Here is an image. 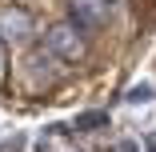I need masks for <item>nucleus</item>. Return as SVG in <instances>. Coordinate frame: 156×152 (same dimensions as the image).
I'll list each match as a JSON object with an SVG mask.
<instances>
[{"label":"nucleus","mask_w":156,"mask_h":152,"mask_svg":"<svg viewBox=\"0 0 156 152\" xmlns=\"http://www.w3.org/2000/svg\"><path fill=\"white\" fill-rule=\"evenodd\" d=\"M48 48L60 56V60H72V64H80L84 60V36H80V28L72 24V20H60V24H52L48 28Z\"/></svg>","instance_id":"nucleus-1"},{"label":"nucleus","mask_w":156,"mask_h":152,"mask_svg":"<svg viewBox=\"0 0 156 152\" xmlns=\"http://www.w3.org/2000/svg\"><path fill=\"white\" fill-rule=\"evenodd\" d=\"M108 12H112V0H68V20L80 28V32L104 28Z\"/></svg>","instance_id":"nucleus-2"},{"label":"nucleus","mask_w":156,"mask_h":152,"mask_svg":"<svg viewBox=\"0 0 156 152\" xmlns=\"http://www.w3.org/2000/svg\"><path fill=\"white\" fill-rule=\"evenodd\" d=\"M32 36V16L24 8H4L0 12V40L4 44H24Z\"/></svg>","instance_id":"nucleus-3"},{"label":"nucleus","mask_w":156,"mask_h":152,"mask_svg":"<svg viewBox=\"0 0 156 152\" xmlns=\"http://www.w3.org/2000/svg\"><path fill=\"white\" fill-rule=\"evenodd\" d=\"M104 124H108V112H80V116L72 120L76 132H96V128H104Z\"/></svg>","instance_id":"nucleus-4"},{"label":"nucleus","mask_w":156,"mask_h":152,"mask_svg":"<svg viewBox=\"0 0 156 152\" xmlns=\"http://www.w3.org/2000/svg\"><path fill=\"white\" fill-rule=\"evenodd\" d=\"M128 104H144V100H152V84H136V88H128V96H124Z\"/></svg>","instance_id":"nucleus-5"},{"label":"nucleus","mask_w":156,"mask_h":152,"mask_svg":"<svg viewBox=\"0 0 156 152\" xmlns=\"http://www.w3.org/2000/svg\"><path fill=\"white\" fill-rule=\"evenodd\" d=\"M116 152H136V144H132V140H124V144H116Z\"/></svg>","instance_id":"nucleus-6"},{"label":"nucleus","mask_w":156,"mask_h":152,"mask_svg":"<svg viewBox=\"0 0 156 152\" xmlns=\"http://www.w3.org/2000/svg\"><path fill=\"white\" fill-rule=\"evenodd\" d=\"M144 148H148V152H156V132H148V140H144Z\"/></svg>","instance_id":"nucleus-7"},{"label":"nucleus","mask_w":156,"mask_h":152,"mask_svg":"<svg viewBox=\"0 0 156 152\" xmlns=\"http://www.w3.org/2000/svg\"><path fill=\"white\" fill-rule=\"evenodd\" d=\"M0 68H4V56H0Z\"/></svg>","instance_id":"nucleus-8"},{"label":"nucleus","mask_w":156,"mask_h":152,"mask_svg":"<svg viewBox=\"0 0 156 152\" xmlns=\"http://www.w3.org/2000/svg\"><path fill=\"white\" fill-rule=\"evenodd\" d=\"M112 4H116V0H112Z\"/></svg>","instance_id":"nucleus-9"}]
</instances>
